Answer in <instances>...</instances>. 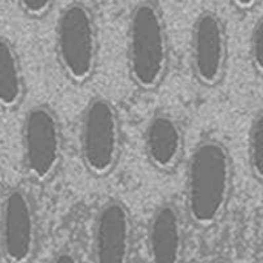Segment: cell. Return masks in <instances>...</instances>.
I'll use <instances>...</instances> for the list:
<instances>
[{
    "instance_id": "cell-1",
    "label": "cell",
    "mask_w": 263,
    "mask_h": 263,
    "mask_svg": "<svg viewBox=\"0 0 263 263\" xmlns=\"http://www.w3.org/2000/svg\"><path fill=\"white\" fill-rule=\"evenodd\" d=\"M128 69L143 91L156 89L170 65V39L162 9L153 0L137 3L128 20Z\"/></svg>"
},
{
    "instance_id": "cell-2",
    "label": "cell",
    "mask_w": 263,
    "mask_h": 263,
    "mask_svg": "<svg viewBox=\"0 0 263 263\" xmlns=\"http://www.w3.org/2000/svg\"><path fill=\"white\" fill-rule=\"evenodd\" d=\"M233 165L227 146L216 140H202L193 151L188 166V206L200 225L213 223L228 200Z\"/></svg>"
},
{
    "instance_id": "cell-3",
    "label": "cell",
    "mask_w": 263,
    "mask_h": 263,
    "mask_svg": "<svg viewBox=\"0 0 263 263\" xmlns=\"http://www.w3.org/2000/svg\"><path fill=\"white\" fill-rule=\"evenodd\" d=\"M99 28L92 9L83 2L66 5L55 22V54L72 83L88 82L99 62Z\"/></svg>"
},
{
    "instance_id": "cell-4",
    "label": "cell",
    "mask_w": 263,
    "mask_h": 263,
    "mask_svg": "<svg viewBox=\"0 0 263 263\" xmlns=\"http://www.w3.org/2000/svg\"><path fill=\"white\" fill-rule=\"evenodd\" d=\"M122 145L120 116L112 100L92 97L80 122V153L85 166L96 176L108 174L117 163Z\"/></svg>"
},
{
    "instance_id": "cell-5",
    "label": "cell",
    "mask_w": 263,
    "mask_h": 263,
    "mask_svg": "<svg viewBox=\"0 0 263 263\" xmlns=\"http://www.w3.org/2000/svg\"><path fill=\"white\" fill-rule=\"evenodd\" d=\"M22 151L28 173L45 180L52 176L62 160L63 133L55 111L39 103L31 106L22 122Z\"/></svg>"
},
{
    "instance_id": "cell-6",
    "label": "cell",
    "mask_w": 263,
    "mask_h": 263,
    "mask_svg": "<svg viewBox=\"0 0 263 263\" xmlns=\"http://www.w3.org/2000/svg\"><path fill=\"white\" fill-rule=\"evenodd\" d=\"M228 63V32L223 18L211 9L202 11L191 29V65L196 79L213 88L225 76Z\"/></svg>"
},
{
    "instance_id": "cell-7",
    "label": "cell",
    "mask_w": 263,
    "mask_h": 263,
    "mask_svg": "<svg viewBox=\"0 0 263 263\" xmlns=\"http://www.w3.org/2000/svg\"><path fill=\"white\" fill-rule=\"evenodd\" d=\"M0 242L3 256L9 263H26L34 253V208L23 190H11L2 202Z\"/></svg>"
},
{
    "instance_id": "cell-8",
    "label": "cell",
    "mask_w": 263,
    "mask_h": 263,
    "mask_svg": "<svg viewBox=\"0 0 263 263\" xmlns=\"http://www.w3.org/2000/svg\"><path fill=\"white\" fill-rule=\"evenodd\" d=\"M129 247V214L122 203L109 202L97 217L96 263H128Z\"/></svg>"
},
{
    "instance_id": "cell-9",
    "label": "cell",
    "mask_w": 263,
    "mask_h": 263,
    "mask_svg": "<svg viewBox=\"0 0 263 263\" xmlns=\"http://www.w3.org/2000/svg\"><path fill=\"white\" fill-rule=\"evenodd\" d=\"M149 162L159 170H171L183 153V131L174 116L159 111L151 116L143 134Z\"/></svg>"
},
{
    "instance_id": "cell-10",
    "label": "cell",
    "mask_w": 263,
    "mask_h": 263,
    "mask_svg": "<svg viewBox=\"0 0 263 263\" xmlns=\"http://www.w3.org/2000/svg\"><path fill=\"white\" fill-rule=\"evenodd\" d=\"M149 254L153 263H179L182 231L179 213L173 205L160 206L149 225Z\"/></svg>"
},
{
    "instance_id": "cell-11",
    "label": "cell",
    "mask_w": 263,
    "mask_h": 263,
    "mask_svg": "<svg viewBox=\"0 0 263 263\" xmlns=\"http://www.w3.org/2000/svg\"><path fill=\"white\" fill-rule=\"evenodd\" d=\"M26 92L20 57L12 42L0 35V108H17Z\"/></svg>"
},
{
    "instance_id": "cell-12",
    "label": "cell",
    "mask_w": 263,
    "mask_h": 263,
    "mask_svg": "<svg viewBox=\"0 0 263 263\" xmlns=\"http://www.w3.org/2000/svg\"><path fill=\"white\" fill-rule=\"evenodd\" d=\"M248 154L254 176L262 182L263 179V114L259 111L251 122L248 134Z\"/></svg>"
},
{
    "instance_id": "cell-13",
    "label": "cell",
    "mask_w": 263,
    "mask_h": 263,
    "mask_svg": "<svg viewBox=\"0 0 263 263\" xmlns=\"http://www.w3.org/2000/svg\"><path fill=\"white\" fill-rule=\"evenodd\" d=\"M250 60L259 76L263 74V17L260 15L250 34Z\"/></svg>"
},
{
    "instance_id": "cell-14",
    "label": "cell",
    "mask_w": 263,
    "mask_h": 263,
    "mask_svg": "<svg viewBox=\"0 0 263 263\" xmlns=\"http://www.w3.org/2000/svg\"><path fill=\"white\" fill-rule=\"evenodd\" d=\"M55 0H17L20 9L32 18L45 17L54 6Z\"/></svg>"
},
{
    "instance_id": "cell-15",
    "label": "cell",
    "mask_w": 263,
    "mask_h": 263,
    "mask_svg": "<svg viewBox=\"0 0 263 263\" xmlns=\"http://www.w3.org/2000/svg\"><path fill=\"white\" fill-rule=\"evenodd\" d=\"M257 2H259V0H231V3L236 5V6L240 8V9H250V8H253V6H256Z\"/></svg>"
},
{
    "instance_id": "cell-16",
    "label": "cell",
    "mask_w": 263,
    "mask_h": 263,
    "mask_svg": "<svg viewBox=\"0 0 263 263\" xmlns=\"http://www.w3.org/2000/svg\"><path fill=\"white\" fill-rule=\"evenodd\" d=\"M54 263H79V262H77V259H76L72 254H69V253H60V254L55 257Z\"/></svg>"
},
{
    "instance_id": "cell-17",
    "label": "cell",
    "mask_w": 263,
    "mask_h": 263,
    "mask_svg": "<svg viewBox=\"0 0 263 263\" xmlns=\"http://www.w3.org/2000/svg\"><path fill=\"white\" fill-rule=\"evenodd\" d=\"M213 263H231L230 260H227V259H217V260H214Z\"/></svg>"
}]
</instances>
